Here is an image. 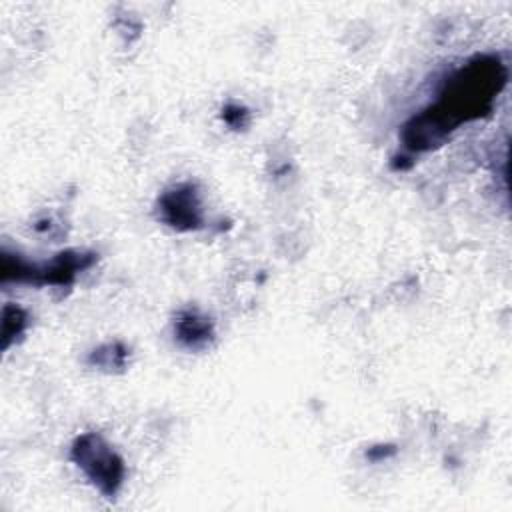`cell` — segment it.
I'll use <instances>...</instances> for the list:
<instances>
[{"instance_id":"3957f363","label":"cell","mask_w":512,"mask_h":512,"mask_svg":"<svg viewBox=\"0 0 512 512\" xmlns=\"http://www.w3.org/2000/svg\"><path fill=\"white\" fill-rule=\"evenodd\" d=\"M162 218L180 230H192L202 224V208L198 192L192 184L178 186L160 198Z\"/></svg>"},{"instance_id":"5b68a950","label":"cell","mask_w":512,"mask_h":512,"mask_svg":"<svg viewBox=\"0 0 512 512\" xmlns=\"http://www.w3.org/2000/svg\"><path fill=\"white\" fill-rule=\"evenodd\" d=\"M26 328V314L18 306H6L2 316V346L8 348L10 340Z\"/></svg>"},{"instance_id":"7a4b0ae2","label":"cell","mask_w":512,"mask_h":512,"mask_svg":"<svg viewBox=\"0 0 512 512\" xmlns=\"http://www.w3.org/2000/svg\"><path fill=\"white\" fill-rule=\"evenodd\" d=\"M72 460L104 494L114 496L124 482V462L98 434H82L72 444Z\"/></svg>"},{"instance_id":"277c9868","label":"cell","mask_w":512,"mask_h":512,"mask_svg":"<svg viewBox=\"0 0 512 512\" xmlns=\"http://www.w3.org/2000/svg\"><path fill=\"white\" fill-rule=\"evenodd\" d=\"M212 336V328L204 318L196 314H186L178 320V338L188 346H200Z\"/></svg>"},{"instance_id":"6da1fadb","label":"cell","mask_w":512,"mask_h":512,"mask_svg":"<svg viewBox=\"0 0 512 512\" xmlns=\"http://www.w3.org/2000/svg\"><path fill=\"white\" fill-rule=\"evenodd\" d=\"M506 82V68L494 56H480L456 70L434 106L404 126V144L414 152L440 146L464 120L484 116Z\"/></svg>"}]
</instances>
